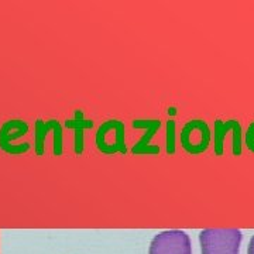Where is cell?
<instances>
[{
  "mask_svg": "<svg viewBox=\"0 0 254 254\" xmlns=\"http://www.w3.org/2000/svg\"><path fill=\"white\" fill-rule=\"evenodd\" d=\"M239 229H205L199 233L202 254H239L242 243Z\"/></svg>",
  "mask_w": 254,
  "mask_h": 254,
  "instance_id": "1",
  "label": "cell"
},
{
  "mask_svg": "<svg viewBox=\"0 0 254 254\" xmlns=\"http://www.w3.org/2000/svg\"><path fill=\"white\" fill-rule=\"evenodd\" d=\"M95 144L106 155L126 154V127L120 120H108L98 128Z\"/></svg>",
  "mask_w": 254,
  "mask_h": 254,
  "instance_id": "2",
  "label": "cell"
},
{
  "mask_svg": "<svg viewBox=\"0 0 254 254\" xmlns=\"http://www.w3.org/2000/svg\"><path fill=\"white\" fill-rule=\"evenodd\" d=\"M148 254H192L190 236L182 230H165L150 243Z\"/></svg>",
  "mask_w": 254,
  "mask_h": 254,
  "instance_id": "3",
  "label": "cell"
},
{
  "mask_svg": "<svg viewBox=\"0 0 254 254\" xmlns=\"http://www.w3.org/2000/svg\"><path fill=\"white\" fill-rule=\"evenodd\" d=\"M30 127L27 122L21 119L7 120L0 127V148L10 155H23L30 150L28 143L14 144V141L24 137L28 133Z\"/></svg>",
  "mask_w": 254,
  "mask_h": 254,
  "instance_id": "4",
  "label": "cell"
},
{
  "mask_svg": "<svg viewBox=\"0 0 254 254\" xmlns=\"http://www.w3.org/2000/svg\"><path fill=\"white\" fill-rule=\"evenodd\" d=\"M210 134L206 123L192 120L187 123L181 131V144L190 154H200L208 148Z\"/></svg>",
  "mask_w": 254,
  "mask_h": 254,
  "instance_id": "5",
  "label": "cell"
},
{
  "mask_svg": "<svg viewBox=\"0 0 254 254\" xmlns=\"http://www.w3.org/2000/svg\"><path fill=\"white\" fill-rule=\"evenodd\" d=\"M160 120H134L133 127L134 128H143L145 133L140 137L134 147L131 148V153L134 155H155L160 153V147L151 143L155 133L160 130Z\"/></svg>",
  "mask_w": 254,
  "mask_h": 254,
  "instance_id": "6",
  "label": "cell"
},
{
  "mask_svg": "<svg viewBox=\"0 0 254 254\" xmlns=\"http://www.w3.org/2000/svg\"><path fill=\"white\" fill-rule=\"evenodd\" d=\"M65 127L73 131V153L81 155L85 150V131L93 127V120L86 119L81 109H76L72 119L65 120Z\"/></svg>",
  "mask_w": 254,
  "mask_h": 254,
  "instance_id": "7",
  "label": "cell"
},
{
  "mask_svg": "<svg viewBox=\"0 0 254 254\" xmlns=\"http://www.w3.org/2000/svg\"><path fill=\"white\" fill-rule=\"evenodd\" d=\"M58 126H61V125L55 119H50V120L37 119L36 126H34V151L37 155H44L47 137Z\"/></svg>",
  "mask_w": 254,
  "mask_h": 254,
  "instance_id": "8",
  "label": "cell"
},
{
  "mask_svg": "<svg viewBox=\"0 0 254 254\" xmlns=\"http://www.w3.org/2000/svg\"><path fill=\"white\" fill-rule=\"evenodd\" d=\"M247 254H254V236L252 237L250 243H249V250H247Z\"/></svg>",
  "mask_w": 254,
  "mask_h": 254,
  "instance_id": "9",
  "label": "cell"
}]
</instances>
